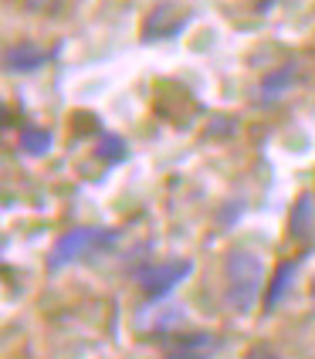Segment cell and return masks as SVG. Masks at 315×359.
Masks as SVG:
<instances>
[{"label": "cell", "mask_w": 315, "mask_h": 359, "mask_svg": "<svg viewBox=\"0 0 315 359\" xmlns=\"http://www.w3.org/2000/svg\"><path fill=\"white\" fill-rule=\"evenodd\" d=\"M224 305L231 312H251L257 302V292L264 285V261L255 251H231L224 258Z\"/></svg>", "instance_id": "1"}, {"label": "cell", "mask_w": 315, "mask_h": 359, "mask_svg": "<svg viewBox=\"0 0 315 359\" xmlns=\"http://www.w3.org/2000/svg\"><path fill=\"white\" fill-rule=\"evenodd\" d=\"M119 241V231H102V227H72L65 231L55 244H51V255H48V268L61 271L68 264H75L79 258H85L88 251L95 248H109Z\"/></svg>", "instance_id": "2"}, {"label": "cell", "mask_w": 315, "mask_h": 359, "mask_svg": "<svg viewBox=\"0 0 315 359\" xmlns=\"http://www.w3.org/2000/svg\"><path fill=\"white\" fill-rule=\"evenodd\" d=\"M190 275H194V261L190 258H173V261H163V264H142V268L133 271L139 288L156 302L166 299L180 281H187Z\"/></svg>", "instance_id": "3"}, {"label": "cell", "mask_w": 315, "mask_h": 359, "mask_svg": "<svg viewBox=\"0 0 315 359\" xmlns=\"http://www.w3.org/2000/svg\"><path fill=\"white\" fill-rule=\"evenodd\" d=\"M159 349L166 359H210L220 349V339L210 332H187V336H173V332H159Z\"/></svg>", "instance_id": "4"}, {"label": "cell", "mask_w": 315, "mask_h": 359, "mask_svg": "<svg viewBox=\"0 0 315 359\" xmlns=\"http://www.w3.org/2000/svg\"><path fill=\"white\" fill-rule=\"evenodd\" d=\"M187 11H180V7H173V4H159V7H153L149 14H146V20H142V38L146 41H166L173 38V34H180L183 27H187Z\"/></svg>", "instance_id": "5"}, {"label": "cell", "mask_w": 315, "mask_h": 359, "mask_svg": "<svg viewBox=\"0 0 315 359\" xmlns=\"http://www.w3.org/2000/svg\"><path fill=\"white\" fill-rule=\"evenodd\" d=\"M298 75V61H285L275 72H268L257 85V105H275L285 92H292V81Z\"/></svg>", "instance_id": "6"}, {"label": "cell", "mask_w": 315, "mask_h": 359, "mask_svg": "<svg viewBox=\"0 0 315 359\" xmlns=\"http://www.w3.org/2000/svg\"><path fill=\"white\" fill-rule=\"evenodd\" d=\"M183 319H187V312H183L180 305H146V309H139L136 325L159 336V332H170V329L180 325Z\"/></svg>", "instance_id": "7"}, {"label": "cell", "mask_w": 315, "mask_h": 359, "mask_svg": "<svg viewBox=\"0 0 315 359\" xmlns=\"http://www.w3.org/2000/svg\"><path fill=\"white\" fill-rule=\"evenodd\" d=\"M4 65H7V72H14V75H27V72H38L41 65H44V51H41L38 44H31V41H18V44H11L7 51H4Z\"/></svg>", "instance_id": "8"}, {"label": "cell", "mask_w": 315, "mask_h": 359, "mask_svg": "<svg viewBox=\"0 0 315 359\" xmlns=\"http://www.w3.org/2000/svg\"><path fill=\"white\" fill-rule=\"evenodd\" d=\"M288 234L295 241H309L315 234V197L312 194H302L288 214Z\"/></svg>", "instance_id": "9"}, {"label": "cell", "mask_w": 315, "mask_h": 359, "mask_svg": "<svg viewBox=\"0 0 315 359\" xmlns=\"http://www.w3.org/2000/svg\"><path fill=\"white\" fill-rule=\"evenodd\" d=\"M295 271H298V261H281V264L275 268V275H272V281H268V292H264V309H268V312L285 299V292L292 288Z\"/></svg>", "instance_id": "10"}, {"label": "cell", "mask_w": 315, "mask_h": 359, "mask_svg": "<svg viewBox=\"0 0 315 359\" xmlns=\"http://www.w3.org/2000/svg\"><path fill=\"white\" fill-rule=\"evenodd\" d=\"M18 142L27 156H48V153H51V133H48V129H38V126H27V129L20 133Z\"/></svg>", "instance_id": "11"}, {"label": "cell", "mask_w": 315, "mask_h": 359, "mask_svg": "<svg viewBox=\"0 0 315 359\" xmlns=\"http://www.w3.org/2000/svg\"><path fill=\"white\" fill-rule=\"evenodd\" d=\"M95 156H99L102 163H122L126 160V142H122V136H116V133H102L99 146H95Z\"/></svg>", "instance_id": "12"}, {"label": "cell", "mask_w": 315, "mask_h": 359, "mask_svg": "<svg viewBox=\"0 0 315 359\" xmlns=\"http://www.w3.org/2000/svg\"><path fill=\"white\" fill-rule=\"evenodd\" d=\"M241 214H244V200H227V207H224V210H220V217H217L220 220V231H227Z\"/></svg>", "instance_id": "13"}, {"label": "cell", "mask_w": 315, "mask_h": 359, "mask_svg": "<svg viewBox=\"0 0 315 359\" xmlns=\"http://www.w3.org/2000/svg\"><path fill=\"white\" fill-rule=\"evenodd\" d=\"M31 14H51V11H58L61 0H20Z\"/></svg>", "instance_id": "14"}, {"label": "cell", "mask_w": 315, "mask_h": 359, "mask_svg": "<svg viewBox=\"0 0 315 359\" xmlns=\"http://www.w3.org/2000/svg\"><path fill=\"white\" fill-rule=\"evenodd\" d=\"M312 299H315V285H312Z\"/></svg>", "instance_id": "15"}]
</instances>
